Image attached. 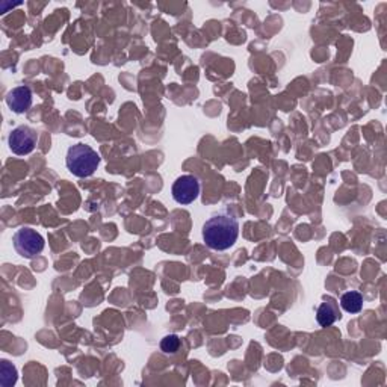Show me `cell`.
<instances>
[{
	"instance_id": "6da1fadb",
	"label": "cell",
	"mask_w": 387,
	"mask_h": 387,
	"mask_svg": "<svg viewBox=\"0 0 387 387\" xmlns=\"http://www.w3.org/2000/svg\"><path fill=\"white\" fill-rule=\"evenodd\" d=\"M239 236V223L229 214H218L209 218L203 226L204 244L216 251H224L236 244Z\"/></svg>"
},
{
	"instance_id": "7a4b0ae2",
	"label": "cell",
	"mask_w": 387,
	"mask_h": 387,
	"mask_svg": "<svg viewBox=\"0 0 387 387\" xmlns=\"http://www.w3.org/2000/svg\"><path fill=\"white\" fill-rule=\"evenodd\" d=\"M67 163L69 171L76 177H90L96 173L100 163V156L98 153L86 144H76L71 146L67 151Z\"/></svg>"
},
{
	"instance_id": "3957f363",
	"label": "cell",
	"mask_w": 387,
	"mask_h": 387,
	"mask_svg": "<svg viewBox=\"0 0 387 387\" xmlns=\"http://www.w3.org/2000/svg\"><path fill=\"white\" fill-rule=\"evenodd\" d=\"M14 248L20 254L21 258L32 259L35 258L37 254H40L44 250V238L38 233L37 230L30 229V227H21L18 229L14 236Z\"/></svg>"
},
{
	"instance_id": "277c9868",
	"label": "cell",
	"mask_w": 387,
	"mask_h": 387,
	"mask_svg": "<svg viewBox=\"0 0 387 387\" xmlns=\"http://www.w3.org/2000/svg\"><path fill=\"white\" fill-rule=\"evenodd\" d=\"M38 142V134L37 130H34L29 126H18L9 134L8 138V146L14 154H18V156H25V154H29L34 151Z\"/></svg>"
},
{
	"instance_id": "5b68a950",
	"label": "cell",
	"mask_w": 387,
	"mask_h": 387,
	"mask_svg": "<svg viewBox=\"0 0 387 387\" xmlns=\"http://www.w3.org/2000/svg\"><path fill=\"white\" fill-rule=\"evenodd\" d=\"M173 198L179 204H191L200 195V180L195 175H180L173 185Z\"/></svg>"
},
{
	"instance_id": "8992f818",
	"label": "cell",
	"mask_w": 387,
	"mask_h": 387,
	"mask_svg": "<svg viewBox=\"0 0 387 387\" xmlns=\"http://www.w3.org/2000/svg\"><path fill=\"white\" fill-rule=\"evenodd\" d=\"M6 105L16 114H23L32 106V91L26 85L11 90L6 96Z\"/></svg>"
},
{
	"instance_id": "52a82bcc",
	"label": "cell",
	"mask_w": 387,
	"mask_h": 387,
	"mask_svg": "<svg viewBox=\"0 0 387 387\" xmlns=\"http://www.w3.org/2000/svg\"><path fill=\"white\" fill-rule=\"evenodd\" d=\"M342 318L337 301L333 296H325L324 303H320L316 311V320L320 327L333 325L336 320Z\"/></svg>"
},
{
	"instance_id": "ba28073f",
	"label": "cell",
	"mask_w": 387,
	"mask_h": 387,
	"mask_svg": "<svg viewBox=\"0 0 387 387\" xmlns=\"http://www.w3.org/2000/svg\"><path fill=\"white\" fill-rule=\"evenodd\" d=\"M340 306L348 313H359L363 307V295L357 291L345 292L340 296Z\"/></svg>"
},
{
	"instance_id": "9c48e42d",
	"label": "cell",
	"mask_w": 387,
	"mask_h": 387,
	"mask_svg": "<svg viewBox=\"0 0 387 387\" xmlns=\"http://www.w3.org/2000/svg\"><path fill=\"white\" fill-rule=\"evenodd\" d=\"M17 383V369L14 364H11L8 360H2L0 366V384L4 387H11Z\"/></svg>"
},
{
	"instance_id": "30bf717a",
	"label": "cell",
	"mask_w": 387,
	"mask_h": 387,
	"mask_svg": "<svg viewBox=\"0 0 387 387\" xmlns=\"http://www.w3.org/2000/svg\"><path fill=\"white\" fill-rule=\"evenodd\" d=\"M179 347H180V339H179V336H175V335L165 336L161 340V350L165 354H174L177 350H179Z\"/></svg>"
}]
</instances>
